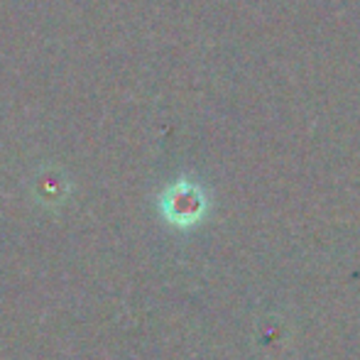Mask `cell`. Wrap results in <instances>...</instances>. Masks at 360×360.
Wrapping results in <instances>:
<instances>
[{"instance_id": "obj_1", "label": "cell", "mask_w": 360, "mask_h": 360, "mask_svg": "<svg viewBox=\"0 0 360 360\" xmlns=\"http://www.w3.org/2000/svg\"><path fill=\"white\" fill-rule=\"evenodd\" d=\"M204 191L191 181H176L165 194V214L176 223H191L204 216Z\"/></svg>"}]
</instances>
